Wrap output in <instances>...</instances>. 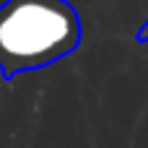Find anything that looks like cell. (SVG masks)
Here are the masks:
<instances>
[{
    "label": "cell",
    "instance_id": "cell-2",
    "mask_svg": "<svg viewBox=\"0 0 148 148\" xmlns=\"http://www.w3.org/2000/svg\"><path fill=\"white\" fill-rule=\"evenodd\" d=\"M135 42H140V44H148V18H146V23L138 29V34H135Z\"/></svg>",
    "mask_w": 148,
    "mask_h": 148
},
{
    "label": "cell",
    "instance_id": "cell-1",
    "mask_svg": "<svg viewBox=\"0 0 148 148\" xmlns=\"http://www.w3.org/2000/svg\"><path fill=\"white\" fill-rule=\"evenodd\" d=\"M81 16L68 0L0 3V75L5 81L47 68L81 44Z\"/></svg>",
    "mask_w": 148,
    "mask_h": 148
}]
</instances>
